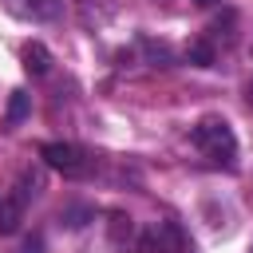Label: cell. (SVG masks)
<instances>
[{"label":"cell","instance_id":"3957f363","mask_svg":"<svg viewBox=\"0 0 253 253\" xmlns=\"http://www.w3.org/2000/svg\"><path fill=\"white\" fill-rule=\"evenodd\" d=\"M134 253H194V245L174 221H154L150 229L138 233Z\"/></svg>","mask_w":253,"mask_h":253},{"label":"cell","instance_id":"52a82bcc","mask_svg":"<svg viewBox=\"0 0 253 253\" xmlns=\"http://www.w3.org/2000/svg\"><path fill=\"white\" fill-rule=\"evenodd\" d=\"M28 115V95L24 91H12V103H8V123H20Z\"/></svg>","mask_w":253,"mask_h":253},{"label":"cell","instance_id":"277c9868","mask_svg":"<svg viewBox=\"0 0 253 253\" xmlns=\"http://www.w3.org/2000/svg\"><path fill=\"white\" fill-rule=\"evenodd\" d=\"M40 158H43L51 170L67 174V178H83V174H87V158H83V150L71 146V142H43V146H40Z\"/></svg>","mask_w":253,"mask_h":253},{"label":"cell","instance_id":"ba28073f","mask_svg":"<svg viewBox=\"0 0 253 253\" xmlns=\"http://www.w3.org/2000/svg\"><path fill=\"white\" fill-rule=\"evenodd\" d=\"M190 59H198L202 67H210V63H213V51H210L206 43H194V47H190Z\"/></svg>","mask_w":253,"mask_h":253},{"label":"cell","instance_id":"8992f818","mask_svg":"<svg viewBox=\"0 0 253 253\" xmlns=\"http://www.w3.org/2000/svg\"><path fill=\"white\" fill-rule=\"evenodd\" d=\"M24 67H28L32 75H47V67H51V51H47L40 40H32V43L24 47Z\"/></svg>","mask_w":253,"mask_h":253},{"label":"cell","instance_id":"9c48e42d","mask_svg":"<svg viewBox=\"0 0 253 253\" xmlns=\"http://www.w3.org/2000/svg\"><path fill=\"white\" fill-rule=\"evenodd\" d=\"M20 253H43V237H28Z\"/></svg>","mask_w":253,"mask_h":253},{"label":"cell","instance_id":"6da1fadb","mask_svg":"<svg viewBox=\"0 0 253 253\" xmlns=\"http://www.w3.org/2000/svg\"><path fill=\"white\" fill-rule=\"evenodd\" d=\"M190 138L210 162H233V154H237V138H233V126L225 119H202L190 130Z\"/></svg>","mask_w":253,"mask_h":253},{"label":"cell","instance_id":"5b68a950","mask_svg":"<svg viewBox=\"0 0 253 253\" xmlns=\"http://www.w3.org/2000/svg\"><path fill=\"white\" fill-rule=\"evenodd\" d=\"M8 12H16L20 20L51 24V20L63 16V0H8Z\"/></svg>","mask_w":253,"mask_h":253},{"label":"cell","instance_id":"7a4b0ae2","mask_svg":"<svg viewBox=\"0 0 253 253\" xmlns=\"http://www.w3.org/2000/svg\"><path fill=\"white\" fill-rule=\"evenodd\" d=\"M36 194H40V174L24 170V174H20V182L12 186V194L0 202V233H16V229H20L24 210H28V202H32Z\"/></svg>","mask_w":253,"mask_h":253},{"label":"cell","instance_id":"30bf717a","mask_svg":"<svg viewBox=\"0 0 253 253\" xmlns=\"http://www.w3.org/2000/svg\"><path fill=\"white\" fill-rule=\"evenodd\" d=\"M194 4H206V8H210V4H217V0H194Z\"/></svg>","mask_w":253,"mask_h":253}]
</instances>
